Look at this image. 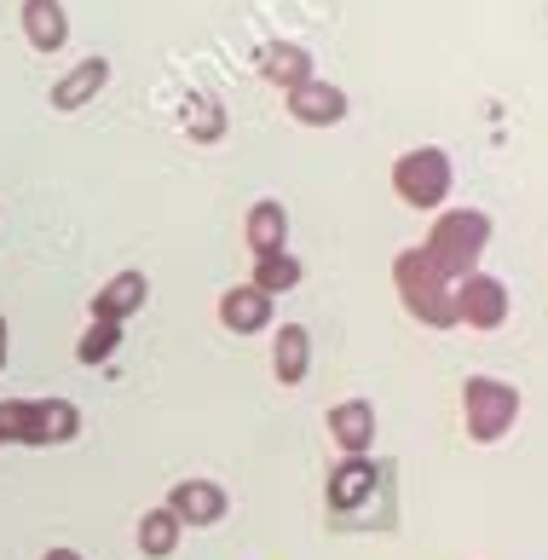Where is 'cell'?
<instances>
[{
    "instance_id": "cell-1",
    "label": "cell",
    "mask_w": 548,
    "mask_h": 560,
    "mask_svg": "<svg viewBox=\"0 0 548 560\" xmlns=\"http://www.w3.org/2000/svg\"><path fill=\"white\" fill-rule=\"evenodd\" d=\"M514 393L509 387H491V382H474L468 387V428L479 433V440H497L502 428L514 422Z\"/></svg>"
},
{
    "instance_id": "cell-2",
    "label": "cell",
    "mask_w": 548,
    "mask_h": 560,
    "mask_svg": "<svg viewBox=\"0 0 548 560\" xmlns=\"http://www.w3.org/2000/svg\"><path fill=\"white\" fill-rule=\"evenodd\" d=\"M167 509H174L179 521H191V526H214L225 514V491L208 486V480H185V486H174V503Z\"/></svg>"
},
{
    "instance_id": "cell-3",
    "label": "cell",
    "mask_w": 548,
    "mask_h": 560,
    "mask_svg": "<svg viewBox=\"0 0 548 560\" xmlns=\"http://www.w3.org/2000/svg\"><path fill=\"white\" fill-rule=\"evenodd\" d=\"M329 433H335V445H341V451H364L370 440H375V410L370 405H341V410H329Z\"/></svg>"
},
{
    "instance_id": "cell-4",
    "label": "cell",
    "mask_w": 548,
    "mask_h": 560,
    "mask_svg": "<svg viewBox=\"0 0 548 560\" xmlns=\"http://www.w3.org/2000/svg\"><path fill=\"white\" fill-rule=\"evenodd\" d=\"M370 486H375V463L352 456V463H341V468H335V480H329V509H335V514H347Z\"/></svg>"
},
{
    "instance_id": "cell-5",
    "label": "cell",
    "mask_w": 548,
    "mask_h": 560,
    "mask_svg": "<svg viewBox=\"0 0 548 560\" xmlns=\"http://www.w3.org/2000/svg\"><path fill=\"white\" fill-rule=\"evenodd\" d=\"M266 289H237V295H225L220 301V318L231 324V329H266Z\"/></svg>"
},
{
    "instance_id": "cell-6",
    "label": "cell",
    "mask_w": 548,
    "mask_h": 560,
    "mask_svg": "<svg viewBox=\"0 0 548 560\" xmlns=\"http://www.w3.org/2000/svg\"><path fill=\"white\" fill-rule=\"evenodd\" d=\"M104 75H110V70H104V58H88V65H81L75 75H65V81L53 88V105H58V110H75L93 88H104Z\"/></svg>"
},
{
    "instance_id": "cell-7",
    "label": "cell",
    "mask_w": 548,
    "mask_h": 560,
    "mask_svg": "<svg viewBox=\"0 0 548 560\" xmlns=\"http://www.w3.org/2000/svg\"><path fill=\"white\" fill-rule=\"evenodd\" d=\"M0 440H30V445L47 440V417H40V405H0Z\"/></svg>"
},
{
    "instance_id": "cell-8",
    "label": "cell",
    "mask_w": 548,
    "mask_h": 560,
    "mask_svg": "<svg viewBox=\"0 0 548 560\" xmlns=\"http://www.w3.org/2000/svg\"><path fill=\"white\" fill-rule=\"evenodd\" d=\"M179 514L174 509H156V514H144V526H139V544H144V555H174V544H179Z\"/></svg>"
},
{
    "instance_id": "cell-9",
    "label": "cell",
    "mask_w": 548,
    "mask_h": 560,
    "mask_svg": "<svg viewBox=\"0 0 548 560\" xmlns=\"http://www.w3.org/2000/svg\"><path fill=\"white\" fill-rule=\"evenodd\" d=\"M30 40L47 52L65 40V12H58V0H30Z\"/></svg>"
},
{
    "instance_id": "cell-10",
    "label": "cell",
    "mask_w": 548,
    "mask_h": 560,
    "mask_svg": "<svg viewBox=\"0 0 548 560\" xmlns=\"http://www.w3.org/2000/svg\"><path fill=\"white\" fill-rule=\"evenodd\" d=\"M139 301H144V278H139V272H121V278L98 295V318H121V313H128V306H139Z\"/></svg>"
},
{
    "instance_id": "cell-11",
    "label": "cell",
    "mask_w": 548,
    "mask_h": 560,
    "mask_svg": "<svg viewBox=\"0 0 548 560\" xmlns=\"http://www.w3.org/2000/svg\"><path fill=\"white\" fill-rule=\"evenodd\" d=\"M283 209H278V202H260V209H255V220H248V237H255V248H260V255H278V243H283Z\"/></svg>"
},
{
    "instance_id": "cell-12",
    "label": "cell",
    "mask_w": 548,
    "mask_h": 560,
    "mask_svg": "<svg viewBox=\"0 0 548 560\" xmlns=\"http://www.w3.org/2000/svg\"><path fill=\"white\" fill-rule=\"evenodd\" d=\"M278 376L283 382H301L306 376V329H283V336H278Z\"/></svg>"
},
{
    "instance_id": "cell-13",
    "label": "cell",
    "mask_w": 548,
    "mask_h": 560,
    "mask_svg": "<svg viewBox=\"0 0 548 560\" xmlns=\"http://www.w3.org/2000/svg\"><path fill=\"white\" fill-rule=\"evenodd\" d=\"M294 116H306V121H335L341 116V93L335 88H301V98H294Z\"/></svg>"
},
{
    "instance_id": "cell-14",
    "label": "cell",
    "mask_w": 548,
    "mask_h": 560,
    "mask_svg": "<svg viewBox=\"0 0 548 560\" xmlns=\"http://www.w3.org/2000/svg\"><path fill=\"white\" fill-rule=\"evenodd\" d=\"M116 341H121V329H116V318H104V324H93L88 336H81V364H98V359H110L116 352Z\"/></svg>"
},
{
    "instance_id": "cell-15",
    "label": "cell",
    "mask_w": 548,
    "mask_h": 560,
    "mask_svg": "<svg viewBox=\"0 0 548 560\" xmlns=\"http://www.w3.org/2000/svg\"><path fill=\"white\" fill-rule=\"evenodd\" d=\"M40 417H47V440H75V428H81V417H75V405H65V399L40 405Z\"/></svg>"
},
{
    "instance_id": "cell-16",
    "label": "cell",
    "mask_w": 548,
    "mask_h": 560,
    "mask_svg": "<svg viewBox=\"0 0 548 560\" xmlns=\"http://www.w3.org/2000/svg\"><path fill=\"white\" fill-rule=\"evenodd\" d=\"M294 272H301V266H294V260H278V255H266V266H260V289H289V283H294Z\"/></svg>"
},
{
    "instance_id": "cell-17",
    "label": "cell",
    "mask_w": 548,
    "mask_h": 560,
    "mask_svg": "<svg viewBox=\"0 0 548 560\" xmlns=\"http://www.w3.org/2000/svg\"><path fill=\"white\" fill-rule=\"evenodd\" d=\"M47 560H81V555H75V549H53Z\"/></svg>"
},
{
    "instance_id": "cell-18",
    "label": "cell",
    "mask_w": 548,
    "mask_h": 560,
    "mask_svg": "<svg viewBox=\"0 0 548 560\" xmlns=\"http://www.w3.org/2000/svg\"><path fill=\"white\" fill-rule=\"evenodd\" d=\"M0 359H7V329H0Z\"/></svg>"
}]
</instances>
